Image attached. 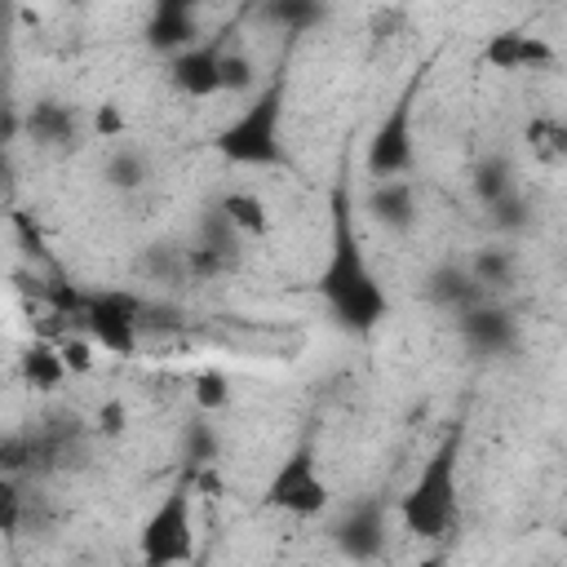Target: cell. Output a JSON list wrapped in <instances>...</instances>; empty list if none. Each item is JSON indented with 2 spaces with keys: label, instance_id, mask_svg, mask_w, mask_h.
Returning <instances> with one entry per match:
<instances>
[{
  "label": "cell",
  "instance_id": "1",
  "mask_svg": "<svg viewBox=\"0 0 567 567\" xmlns=\"http://www.w3.org/2000/svg\"><path fill=\"white\" fill-rule=\"evenodd\" d=\"M319 292H323L332 323L354 337L372 332L390 315V297L354 235V195L346 182L332 186V235H328V261L319 275Z\"/></svg>",
  "mask_w": 567,
  "mask_h": 567
},
{
  "label": "cell",
  "instance_id": "2",
  "mask_svg": "<svg viewBox=\"0 0 567 567\" xmlns=\"http://www.w3.org/2000/svg\"><path fill=\"white\" fill-rule=\"evenodd\" d=\"M461 425H452L443 434V443L430 452V461L421 465V474L412 478V487L399 496V527L416 540H443L456 532V518H461Z\"/></svg>",
  "mask_w": 567,
  "mask_h": 567
},
{
  "label": "cell",
  "instance_id": "3",
  "mask_svg": "<svg viewBox=\"0 0 567 567\" xmlns=\"http://www.w3.org/2000/svg\"><path fill=\"white\" fill-rule=\"evenodd\" d=\"M284 97H288L284 75L261 84L252 93V102L213 137L217 155L239 164V168H279V164H288V151H284Z\"/></svg>",
  "mask_w": 567,
  "mask_h": 567
},
{
  "label": "cell",
  "instance_id": "4",
  "mask_svg": "<svg viewBox=\"0 0 567 567\" xmlns=\"http://www.w3.org/2000/svg\"><path fill=\"white\" fill-rule=\"evenodd\" d=\"M137 558L151 567H173L195 558V496L186 478L159 496V505L146 514L137 532Z\"/></svg>",
  "mask_w": 567,
  "mask_h": 567
},
{
  "label": "cell",
  "instance_id": "5",
  "mask_svg": "<svg viewBox=\"0 0 567 567\" xmlns=\"http://www.w3.org/2000/svg\"><path fill=\"white\" fill-rule=\"evenodd\" d=\"M332 501V487L319 470V452L315 443H297L279 470L270 474L266 492H261V505L275 509V514H288V518H319Z\"/></svg>",
  "mask_w": 567,
  "mask_h": 567
},
{
  "label": "cell",
  "instance_id": "6",
  "mask_svg": "<svg viewBox=\"0 0 567 567\" xmlns=\"http://www.w3.org/2000/svg\"><path fill=\"white\" fill-rule=\"evenodd\" d=\"M146 297L128 292V288H102V292H89V306H84V319L80 328L89 332L93 346H102L106 354H137L142 346V319H146Z\"/></svg>",
  "mask_w": 567,
  "mask_h": 567
},
{
  "label": "cell",
  "instance_id": "7",
  "mask_svg": "<svg viewBox=\"0 0 567 567\" xmlns=\"http://www.w3.org/2000/svg\"><path fill=\"white\" fill-rule=\"evenodd\" d=\"M416 93H421V75H412V84L394 97V106L381 115L372 142H368V155H363V168L368 177H403L416 159Z\"/></svg>",
  "mask_w": 567,
  "mask_h": 567
},
{
  "label": "cell",
  "instance_id": "8",
  "mask_svg": "<svg viewBox=\"0 0 567 567\" xmlns=\"http://www.w3.org/2000/svg\"><path fill=\"white\" fill-rule=\"evenodd\" d=\"M456 332L465 341V350L483 354V359H496V354H509L518 346V319L509 306H501L496 297L470 306L456 315Z\"/></svg>",
  "mask_w": 567,
  "mask_h": 567
},
{
  "label": "cell",
  "instance_id": "9",
  "mask_svg": "<svg viewBox=\"0 0 567 567\" xmlns=\"http://www.w3.org/2000/svg\"><path fill=\"white\" fill-rule=\"evenodd\" d=\"M221 44H186L177 53H168V84L173 93L190 97V102H208V97H221Z\"/></svg>",
  "mask_w": 567,
  "mask_h": 567
},
{
  "label": "cell",
  "instance_id": "10",
  "mask_svg": "<svg viewBox=\"0 0 567 567\" xmlns=\"http://www.w3.org/2000/svg\"><path fill=\"white\" fill-rule=\"evenodd\" d=\"M483 62L505 75L549 71V66H558V49L536 31H496L483 40Z\"/></svg>",
  "mask_w": 567,
  "mask_h": 567
},
{
  "label": "cell",
  "instance_id": "11",
  "mask_svg": "<svg viewBox=\"0 0 567 567\" xmlns=\"http://www.w3.org/2000/svg\"><path fill=\"white\" fill-rule=\"evenodd\" d=\"M363 208L372 213V221L390 235H408L421 221V204H416V186L408 177H377L368 186Z\"/></svg>",
  "mask_w": 567,
  "mask_h": 567
},
{
  "label": "cell",
  "instance_id": "12",
  "mask_svg": "<svg viewBox=\"0 0 567 567\" xmlns=\"http://www.w3.org/2000/svg\"><path fill=\"white\" fill-rule=\"evenodd\" d=\"M22 133H27V142H35L40 151H71V146H80V115H75V106L44 97V102L27 106Z\"/></svg>",
  "mask_w": 567,
  "mask_h": 567
},
{
  "label": "cell",
  "instance_id": "13",
  "mask_svg": "<svg viewBox=\"0 0 567 567\" xmlns=\"http://www.w3.org/2000/svg\"><path fill=\"white\" fill-rule=\"evenodd\" d=\"M199 0H155L151 18H146V44L155 53H177L186 44L199 40V22H195Z\"/></svg>",
  "mask_w": 567,
  "mask_h": 567
},
{
  "label": "cell",
  "instance_id": "14",
  "mask_svg": "<svg viewBox=\"0 0 567 567\" xmlns=\"http://www.w3.org/2000/svg\"><path fill=\"white\" fill-rule=\"evenodd\" d=\"M239 235L217 217V235L182 248L186 252V279H199V284H213V279H226L239 270Z\"/></svg>",
  "mask_w": 567,
  "mask_h": 567
},
{
  "label": "cell",
  "instance_id": "15",
  "mask_svg": "<svg viewBox=\"0 0 567 567\" xmlns=\"http://www.w3.org/2000/svg\"><path fill=\"white\" fill-rule=\"evenodd\" d=\"M425 297H430V306H439V310H447V315L456 319L461 310H470V306L487 301L492 292H487V288H478V279H474L461 261H447V266L430 270V279H425Z\"/></svg>",
  "mask_w": 567,
  "mask_h": 567
},
{
  "label": "cell",
  "instance_id": "16",
  "mask_svg": "<svg viewBox=\"0 0 567 567\" xmlns=\"http://www.w3.org/2000/svg\"><path fill=\"white\" fill-rule=\"evenodd\" d=\"M217 217H221L244 244H257V239L270 235V208H266V199H261L257 190H248V186L226 190V195L217 199Z\"/></svg>",
  "mask_w": 567,
  "mask_h": 567
},
{
  "label": "cell",
  "instance_id": "17",
  "mask_svg": "<svg viewBox=\"0 0 567 567\" xmlns=\"http://www.w3.org/2000/svg\"><path fill=\"white\" fill-rule=\"evenodd\" d=\"M337 545L350 558H377L385 545V505H354L337 523Z\"/></svg>",
  "mask_w": 567,
  "mask_h": 567
},
{
  "label": "cell",
  "instance_id": "18",
  "mask_svg": "<svg viewBox=\"0 0 567 567\" xmlns=\"http://www.w3.org/2000/svg\"><path fill=\"white\" fill-rule=\"evenodd\" d=\"M523 142L532 151V164H540L545 173H558L567 164V124L549 111H536L527 124H523Z\"/></svg>",
  "mask_w": 567,
  "mask_h": 567
},
{
  "label": "cell",
  "instance_id": "19",
  "mask_svg": "<svg viewBox=\"0 0 567 567\" xmlns=\"http://www.w3.org/2000/svg\"><path fill=\"white\" fill-rule=\"evenodd\" d=\"M465 270L478 279V288H487L492 297L496 292H509L514 284H518V252L514 248H505V244H487V248H478L470 261H465Z\"/></svg>",
  "mask_w": 567,
  "mask_h": 567
},
{
  "label": "cell",
  "instance_id": "20",
  "mask_svg": "<svg viewBox=\"0 0 567 567\" xmlns=\"http://www.w3.org/2000/svg\"><path fill=\"white\" fill-rule=\"evenodd\" d=\"M18 377H22L27 390H58L62 377H66V363H62L53 341H31L18 354Z\"/></svg>",
  "mask_w": 567,
  "mask_h": 567
},
{
  "label": "cell",
  "instance_id": "21",
  "mask_svg": "<svg viewBox=\"0 0 567 567\" xmlns=\"http://www.w3.org/2000/svg\"><path fill=\"white\" fill-rule=\"evenodd\" d=\"M261 18H266L275 31L306 35L310 27H319L323 0H261Z\"/></svg>",
  "mask_w": 567,
  "mask_h": 567
},
{
  "label": "cell",
  "instance_id": "22",
  "mask_svg": "<svg viewBox=\"0 0 567 567\" xmlns=\"http://www.w3.org/2000/svg\"><path fill=\"white\" fill-rule=\"evenodd\" d=\"M470 186H474V199H478V204H492V199H501V195L518 190V182H514V164H509V159H501V155H487V159L474 168Z\"/></svg>",
  "mask_w": 567,
  "mask_h": 567
},
{
  "label": "cell",
  "instance_id": "23",
  "mask_svg": "<svg viewBox=\"0 0 567 567\" xmlns=\"http://www.w3.org/2000/svg\"><path fill=\"white\" fill-rule=\"evenodd\" d=\"M190 394H195V408H199L204 416H217V412H226V408H230V399H235V390H230V377H226L221 368H204V372L195 377Z\"/></svg>",
  "mask_w": 567,
  "mask_h": 567
},
{
  "label": "cell",
  "instance_id": "24",
  "mask_svg": "<svg viewBox=\"0 0 567 567\" xmlns=\"http://www.w3.org/2000/svg\"><path fill=\"white\" fill-rule=\"evenodd\" d=\"M221 97H239V93H252L257 89V62L239 49H221Z\"/></svg>",
  "mask_w": 567,
  "mask_h": 567
},
{
  "label": "cell",
  "instance_id": "25",
  "mask_svg": "<svg viewBox=\"0 0 567 567\" xmlns=\"http://www.w3.org/2000/svg\"><path fill=\"white\" fill-rule=\"evenodd\" d=\"M186 487H190L195 501H208V505L226 501V474H221V461H195V465H186Z\"/></svg>",
  "mask_w": 567,
  "mask_h": 567
},
{
  "label": "cell",
  "instance_id": "26",
  "mask_svg": "<svg viewBox=\"0 0 567 567\" xmlns=\"http://www.w3.org/2000/svg\"><path fill=\"white\" fill-rule=\"evenodd\" d=\"M102 173H106V182L115 190H137L146 182V159L137 151H111L106 164H102Z\"/></svg>",
  "mask_w": 567,
  "mask_h": 567
},
{
  "label": "cell",
  "instance_id": "27",
  "mask_svg": "<svg viewBox=\"0 0 567 567\" xmlns=\"http://www.w3.org/2000/svg\"><path fill=\"white\" fill-rule=\"evenodd\" d=\"M483 208H487V221H492L501 235H518V230L532 221L523 190H509V195H501V199H492V204H483Z\"/></svg>",
  "mask_w": 567,
  "mask_h": 567
},
{
  "label": "cell",
  "instance_id": "28",
  "mask_svg": "<svg viewBox=\"0 0 567 567\" xmlns=\"http://www.w3.org/2000/svg\"><path fill=\"white\" fill-rule=\"evenodd\" d=\"M22 523H27V492H22V478L0 474V532L13 536V532H22Z\"/></svg>",
  "mask_w": 567,
  "mask_h": 567
},
{
  "label": "cell",
  "instance_id": "29",
  "mask_svg": "<svg viewBox=\"0 0 567 567\" xmlns=\"http://www.w3.org/2000/svg\"><path fill=\"white\" fill-rule=\"evenodd\" d=\"M124 133H128L124 106H115V102L93 106V115H89V137H93V142H120Z\"/></svg>",
  "mask_w": 567,
  "mask_h": 567
},
{
  "label": "cell",
  "instance_id": "30",
  "mask_svg": "<svg viewBox=\"0 0 567 567\" xmlns=\"http://www.w3.org/2000/svg\"><path fill=\"white\" fill-rule=\"evenodd\" d=\"M58 354H62V363H66V372H89L93 368V341H89V332H62L58 341Z\"/></svg>",
  "mask_w": 567,
  "mask_h": 567
},
{
  "label": "cell",
  "instance_id": "31",
  "mask_svg": "<svg viewBox=\"0 0 567 567\" xmlns=\"http://www.w3.org/2000/svg\"><path fill=\"white\" fill-rule=\"evenodd\" d=\"M128 430V408L120 403V399H106L97 412H93V434H102V439H120Z\"/></svg>",
  "mask_w": 567,
  "mask_h": 567
},
{
  "label": "cell",
  "instance_id": "32",
  "mask_svg": "<svg viewBox=\"0 0 567 567\" xmlns=\"http://www.w3.org/2000/svg\"><path fill=\"white\" fill-rule=\"evenodd\" d=\"M186 461H217V439H213V425H195L186 434Z\"/></svg>",
  "mask_w": 567,
  "mask_h": 567
},
{
  "label": "cell",
  "instance_id": "33",
  "mask_svg": "<svg viewBox=\"0 0 567 567\" xmlns=\"http://www.w3.org/2000/svg\"><path fill=\"white\" fill-rule=\"evenodd\" d=\"M13 226H18V239H22V252H27V257H44V235H40V226H35L27 213H13Z\"/></svg>",
  "mask_w": 567,
  "mask_h": 567
}]
</instances>
